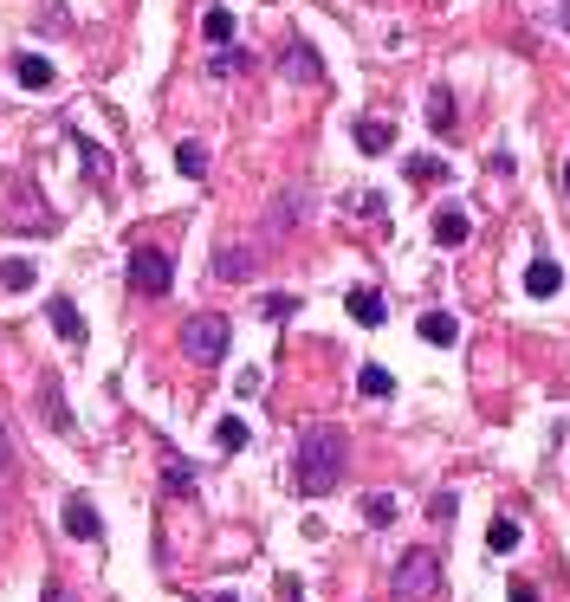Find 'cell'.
I'll return each mask as SVG.
<instances>
[{"label": "cell", "instance_id": "1", "mask_svg": "<svg viewBox=\"0 0 570 602\" xmlns=\"http://www.w3.org/2000/svg\"><path fill=\"white\" fill-rule=\"evenodd\" d=\"M344 467H350V441H344V428H305V434H298L292 486L305 492V499H324V492H337Z\"/></svg>", "mask_w": 570, "mask_h": 602}, {"label": "cell", "instance_id": "2", "mask_svg": "<svg viewBox=\"0 0 570 602\" xmlns=\"http://www.w3.org/2000/svg\"><path fill=\"white\" fill-rule=\"evenodd\" d=\"M389 596H396V602H434V596H441V557L422 551V544L402 551L396 557V577H389Z\"/></svg>", "mask_w": 570, "mask_h": 602}, {"label": "cell", "instance_id": "3", "mask_svg": "<svg viewBox=\"0 0 570 602\" xmlns=\"http://www.w3.org/2000/svg\"><path fill=\"white\" fill-rule=\"evenodd\" d=\"M227 344H234V324H227L221 311H195V318L182 324V350H188L195 363H221Z\"/></svg>", "mask_w": 570, "mask_h": 602}, {"label": "cell", "instance_id": "4", "mask_svg": "<svg viewBox=\"0 0 570 602\" xmlns=\"http://www.w3.org/2000/svg\"><path fill=\"white\" fill-rule=\"evenodd\" d=\"M169 285H175V259L162 253V246H137V253H130V292L137 298H169Z\"/></svg>", "mask_w": 570, "mask_h": 602}, {"label": "cell", "instance_id": "5", "mask_svg": "<svg viewBox=\"0 0 570 602\" xmlns=\"http://www.w3.org/2000/svg\"><path fill=\"white\" fill-rule=\"evenodd\" d=\"M7 227H13V234H52L46 195H33L26 175H13V182H7Z\"/></svg>", "mask_w": 570, "mask_h": 602}, {"label": "cell", "instance_id": "6", "mask_svg": "<svg viewBox=\"0 0 570 602\" xmlns=\"http://www.w3.org/2000/svg\"><path fill=\"white\" fill-rule=\"evenodd\" d=\"M39 408H46L52 434H65V441L78 434V415H72V402H65V382L52 376V369H39Z\"/></svg>", "mask_w": 570, "mask_h": 602}, {"label": "cell", "instance_id": "7", "mask_svg": "<svg viewBox=\"0 0 570 602\" xmlns=\"http://www.w3.org/2000/svg\"><path fill=\"white\" fill-rule=\"evenodd\" d=\"M434 246H447V253H460V246L473 240V214L467 208H454V201H447V208H434Z\"/></svg>", "mask_w": 570, "mask_h": 602}, {"label": "cell", "instance_id": "8", "mask_svg": "<svg viewBox=\"0 0 570 602\" xmlns=\"http://www.w3.org/2000/svg\"><path fill=\"white\" fill-rule=\"evenodd\" d=\"M253 266H260V253H253V246H240V240L214 246V279H227V285H247V279H253Z\"/></svg>", "mask_w": 570, "mask_h": 602}, {"label": "cell", "instance_id": "9", "mask_svg": "<svg viewBox=\"0 0 570 602\" xmlns=\"http://www.w3.org/2000/svg\"><path fill=\"white\" fill-rule=\"evenodd\" d=\"M65 538H78V544H98L104 538V518H98V505H91L85 492L65 499Z\"/></svg>", "mask_w": 570, "mask_h": 602}, {"label": "cell", "instance_id": "10", "mask_svg": "<svg viewBox=\"0 0 570 602\" xmlns=\"http://www.w3.org/2000/svg\"><path fill=\"white\" fill-rule=\"evenodd\" d=\"M279 72L292 78V85H318V78H324V59L305 46V39H292V46H285V59H279Z\"/></svg>", "mask_w": 570, "mask_h": 602}, {"label": "cell", "instance_id": "11", "mask_svg": "<svg viewBox=\"0 0 570 602\" xmlns=\"http://www.w3.org/2000/svg\"><path fill=\"white\" fill-rule=\"evenodd\" d=\"M13 78H20L26 91H52L59 85V72H52L46 52H13Z\"/></svg>", "mask_w": 570, "mask_h": 602}, {"label": "cell", "instance_id": "12", "mask_svg": "<svg viewBox=\"0 0 570 602\" xmlns=\"http://www.w3.org/2000/svg\"><path fill=\"white\" fill-rule=\"evenodd\" d=\"M46 318H52V331H59V344H85V318H78V305L72 298H46Z\"/></svg>", "mask_w": 570, "mask_h": 602}, {"label": "cell", "instance_id": "13", "mask_svg": "<svg viewBox=\"0 0 570 602\" xmlns=\"http://www.w3.org/2000/svg\"><path fill=\"white\" fill-rule=\"evenodd\" d=\"M344 311L357 324H383L389 318V305H383V292H376V285H350V292H344Z\"/></svg>", "mask_w": 570, "mask_h": 602}, {"label": "cell", "instance_id": "14", "mask_svg": "<svg viewBox=\"0 0 570 602\" xmlns=\"http://www.w3.org/2000/svg\"><path fill=\"white\" fill-rule=\"evenodd\" d=\"M350 136H357L363 156H383V149H396V123H389V117H363Z\"/></svg>", "mask_w": 570, "mask_h": 602}, {"label": "cell", "instance_id": "15", "mask_svg": "<svg viewBox=\"0 0 570 602\" xmlns=\"http://www.w3.org/2000/svg\"><path fill=\"white\" fill-rule=\"evenodd\" d=\"M558 285H564V266H558V259L538 253L532 266H525V292H532V298H558Z\"/></svg>", "mask_w": 570, "mask_h": 602}, {"label": "cell", "instance_id": "16", "mask_svg": "<svg viewBox=\"0 0 570 602\" xmlns=\"http://www.w3.org/2000/svg\"><path fill=\"white\" fill-rule=\"evenodd\" d=\"M162 486H169L175 499H195V467H188L175 447H162Z\"/></svg>", "mask_w": 570, "mask_h": 602}, {"label": "cell", "instance_id": "17", "mask_svg": "<svg viewBox=\"0 0 570 602\" xmlns=\"http://www.w3.org/2000/svg\"><path fill=\"white\" fill-rule=\"evenodd\" d=\"M454 123H460V117H454V91L434 85V91H428V130H434V136H454Z\"/></svg>", "mask_w": 570, "mask_h": 602}, {"label": "cell", "instance_id": "18", "mask_svg": "<svg viewBox=\"0 0 570 602\" xmlns=\"http://www.w3.org/2000/svg\"><path fill=\"white\" fill-rule=\"evenodd\" d=\"M422 337H428L434 350H454L460 344V318H454V311H428V318H422Z\"/></svg>", "mask_w": 570, "mask_h": 602}, {"label": "cell", "instance_id": "19", "mask_svg": "<svg viewBox=\"0 0 570 602\" xmlns=\"http://www.w3.org/2000/svg\"><path fill=\"white\" fill-rule=\"evenodd\" d=\"M402 175H409L415 188H441V182H447L454 169H447L441 156H409V162H402Z\"/></svg>", "mask_w": 570, "mask_h": 602}, {"label": "cell", "instance_id": "20", "mask_svg": "<svg viewBox=\"0 0 570 602\" xmlns=\"http://www.w3.org/2000/svg\"><path fill=\"white\" fill-rule=\"evenodd\" d=\"M78 156H85V175H91V182H98V188H111V149H104V143H91V136H78Z\"/></svg>", "mask_w": 570, "mask_h": 602}, {"label": "cell", "instance_id": "21", "mask_svg": "<svg viewBox=\"0 0 570 602\" xmlns=\"http://www.w3.org/2000/svg\"><path fill=\"white\" fill-rule=\"evenodd\" d=\"M519 538H525V531H519V518H512V512H499L493 525H486V544H493L499 557H512V551H519Z\"/></svg>", "mask_w": 570, "mask_h": 602}, {"label": "cell", "instance_id": "22", "mask_svg": "<svg viewBox=\"0 0 570 602\" xmlns=\"http://www.w3.org/2000/svg\"><path fill=\"white\" fill-rule=\"evenodd\" d=\"M298 214H305V188H285V195L273 201V234H292Z\"/></svg>", "mask_w": 570, "mask_h": 602}, {"label": "cell", "instance_id": "23", "mask_svg": "<svg viewBox=\"0 0 570 602\" xmlns=\"http://www.w3.org/2000/svg\"><path fill=\"white\" fill-rule=\"evenodd\" d=\"M357 389L370 395V402H383V395H396V376H389L383 363H363V369H357Z\"/></svg>", "mask_w": 570, "mask_h": 602}, {"label": "cell", "instance_id": "24", "mask_svg": "<svg viewBox=\"0 0 570 602\" xmlns=\"http://www.w3.org/2000/svg\"><path fill=\"white\" fill-rule=\"evenodd\" d=\"M201 33H208V46H234V13L208 7V13H201Z\"/></svg>", "mask_w": 570, "mask_h": 602}, {"label": "cell", "instance_id": "25", "mask_svg": "<svg viewBox=\"0 0 570 602\" xmlns=\"http://www.w3.org/2000/svg\"><path fill=\"white\" fill-rule=\"evenodd\" d=\"M247 65H253V52H240V46H214L208 72H214V78H234V72H247Z\"/></svg>", "mask_w": 570, "mask_h": 602}, {"label": "cell", "instance_id": "26", "mask_svg": "<svg viewBox=\"0 0 570 602\" xmlns=\"http://www.w3.org/2000/svg\"><path fill=\"white\" fill-rule=\"evenodd\" d=\"M175 169H182L188 182H201V175H208V149L201 143H175Z\"/></svg>", "mask_w": 570, "mask_h": 602}, {"label": "cell", "instance_id": "27", "mask_svg": "<svg viewBox=\"0 0 570 602\" xmlns=\"http://www.w3.org/2000/svg\"><path fill=\"white\" fill-rule=\"evenodd\" d=\"M247 421H240V415H227V421H214V441H221V454H240V447H247Z\"/></svg>", "mask_w": 570, "mask_h": 602}, {"label": "cell", "instance_id": "28", "mask_svg": "<svg viewBox=\"0 0 570 602\" xmlns=\"http://www.w3.org/2000/svg\"><path fill=\"white\" fill-rule=\"evenodd\" d=\"M0 285H7V292H33V259H7V266H0Z\"/></svg>", "mask_w": 570, "mask_h": 602}, {"label": "cell", "instance_id": "29", "mask_svg": "<svg viewBox=\"0 0 570 602\" xmlns=\"http://www.w3.org/2000/svg\"><path fill=\"white\" fill-rule=\"evenodd\" d=\"M363 518L370 525H396V499L389 492H363Z\"/></svg>", "mask_w": 570, "mask_h": 602}, {"label": "cell", "instance_id": "30", "mask_svg": "<svg viewBox=\"0 0 570 602\" xmlns=\"http://www.w3.org/2000/svg\"><path fill=\"white\" fill-rule=\"evenodd\" d=\"M454 512H460V499H454V492H434V499H428V518H434V525H447Z\"/></svg>", "mask_w": 570, "mask_h": 602}, {"label": "cell", "instance_id": "31", "mask_svg": "<svg viewBox=\"0 0 570 602\" xmlns=\"http://www.w3.org/2000/svg\"><path fill=\"white\" fill-rule=\"evenodd\" d=\"M260 311H266V318H273V324H279V318H292V311H298V298H292V292H273V298H266V305H260Z\"/></svg>", "mask_w": 570, "mask_h": 602}, {"label": "cell", "instance_id": "32", "mask_svg": "<svg viewBox=\"0 0 570 602\" xmlns=\"http://www.w3.org/2000/svg\"><path fill=\"white\" fill-rule=\"evenodd\" d=\"M234 395H240V402H253V395H260V369H240V376H234Z\"/></svg>", "mask_w": 570, "mask_h": 602}, {"label": "cell", "instance_id": "33", "mask_svg": "<svg viewBox=\"0 0 570 602\" xmlns=\"http://www.w3.org/2000/svg\"><path fill=\"white\" fill-rule=\"evenodd\" d=\"M506 602H538V583H525V577L506 583Z\"/></svg>", "mask_w": 570, "mask_h": 602}, {"label": "cell", "instance_id": "34", "mask_svg": "<svg viewBox=\"0 0 570 602\" xmlns=\"http://www.w3.org/2000/svg\"><path fill=\"white\" fill-rule=\"evenodd\" d=\"M39 602H78V596L65 590V583H46V590H39Z\"/></svg>", "mask_w": 570, "mask_h": 602}, {"label": "cell", "instance_id": "35", "mask_svg": "<svg viewBox=\"0 0 570 602\" xmlns=\"http://www.w3.org/2000/svg\"><path fill=\"white\" fill-rule=\"evenodd\" d=\"M279 602H305V590H298V577H279Z\"/></svg>", "mask_w": 570, "mask_h": 602}, {"label": "cell", "instance_id": "36", "mask_svg": "<svg viewBox=\"0 0 570 602\" xmlns=\"http://www.w3.org/2000/svg\"><path fill=\"white\" fill-rule=\"evenodd\" d=\"M13 467V447H7V428H0V473Z\"/></svg>", "mask_w": 570, "mask_h": 602}, {"label": "cell", "instance_id": "37", "mask_svg": "<svg viewBox=\"0 0 570 602\" xmlns=\"http://www.w3.org/2000/svg\"><path fill=\"white\" fill-rule=\"evenodd\" d=\"M558 20H564V26H570V0H564V7H558Z\"/></svg>", "mask_w": 570, "mask_h": 602}, {"label": "cell", "instance_id": "38", "mask_svg": "<svg viewBox=\"0 0 570 602\" xmlns=\"http://www.w3.org/2000/svg\"><path fill=\"white\" fill-rule=\"evenodd\" d=\"M564 195H570V156H564Z\"/></svg>", "mask_w": 570, "mask_h": 602}, {"label": "cell", "instance_id": "39", "mask_svg": "<svg viewBox=\"0 0 570 602\" xmlns=\"http://www.w3.org/2000/svg\"><path fill=\"white\" fill-rule=\"evenodd\" d=\"M208 602H234V596H227V590H221V596H208Z\"/></svg>", "mask_w": 570, "mask_h": 602}]
</instances>
